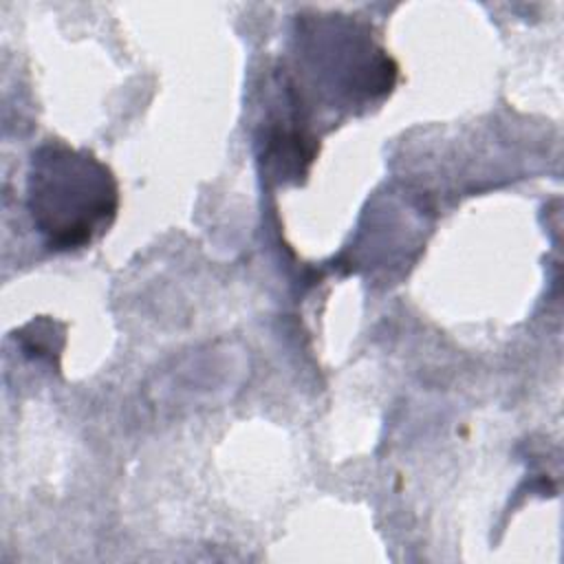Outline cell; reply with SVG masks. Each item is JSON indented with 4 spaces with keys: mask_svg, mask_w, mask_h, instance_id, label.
Returning <instances> with one entry per match:
<instances>
[{
    "mask_svg": "<svg viewBox=\"0 0 564 564\" xmlns=\"http://www.w3.org/2000/svg\"><path fill=\"white\" fill-rule=\"evenodd\" d=\"M297 42L308 79L344 104L372 101L394 86L397 64L368 26L348 15L302 18Z\"/></svg>",
    "mask_w": 564,
    "mask_h": 564,
    "instance_id": "obj_2",
    "label": "cell"
},
{
    "mask_svg": "<svg viewBox=\"0 0 564 564\" xmlns=\"http://www.w3.org/2000/svg\"><path fill=\"white\" fill-rule=\"evenodd\" d=\"M26 209L48 249H84L115 223L119 183L90 150L48 139L31 154Z\"/></svg>",
    "mask_w": 564,
    "mask_h": 564,
    "instance_id": "obj_1",
    "label": "cell"
}]
</instances>
